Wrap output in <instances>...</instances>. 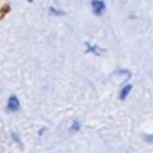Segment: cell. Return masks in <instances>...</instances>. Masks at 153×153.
<instances>
[{
    "mask_svg": "<svg viewBox=\"0 0 153 153\" xmlns=\"http://www.w3.org/2000/svg\"><path fill=\"white\" fill-rule=\"evenodd\" d=\"M8 108L10 110H18L19 108V102H18V97H10V102H8Z\"/></svg>",
    "mask_w": 153,
    "mask_h": 153,
    "instance_id": "cell-2",
    "label": "cell"
},
{
    "mask_svg": "<svg viewBox=\"0 0 153 153\" xmlns=\"http://www.w3.org/2000/svg\"><path fill=\"white\" fill-rule=\"evenodd\" d=\"M129 89H131V86H124V88H123V93H121V99H123L124 96H126V94L129 93Z\"/></svg>",
    "mask_w": 153,
    "mask_h": 153,
    "instance_id": "cell-3",
    "label": "cell"
},
{
    "mask_svg": "<svg viewBox=\"0 0 153 153\" xmlns=\"http://www.w3.org/2000/svg\"><path fill=\"white\" fill-rule=\"evenodd\" d=\"M91 5H93L94 13H97V14H100V13L105 10V5H104L102 0H93V2H91Z\"/></svg>",
    "mask_w": 153,
    "mask_h": 153,
    "instance_id": "cell-1",
    "label": "cell"
}]
</instances>
